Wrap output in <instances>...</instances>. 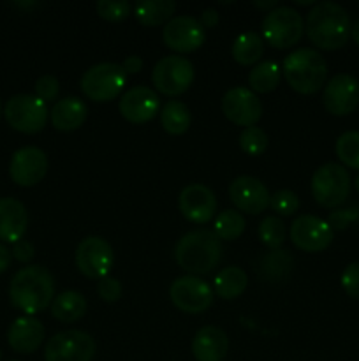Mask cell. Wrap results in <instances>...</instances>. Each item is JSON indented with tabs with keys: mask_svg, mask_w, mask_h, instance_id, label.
I'll list each match as a JSON object with an SVG mask.
<instances>
[{
	"mask_svg": "<svg viewBox=\"0 0 359 361\" xmlns=\"http://www.w3.org/2000/svg\"><path fill=\"white\" fill-rule=\"evenodd\" d=\"M305 30L317 48L326 51L340 49L351 37V16L336 2L315 4L306 14Z\"/></svg>",
	"mask_w": 359,
	"mask_h": 361,
	"instance_id": "cell-1",
	"label": "cell"
},
{
	"mask_svg": "<svg viewBox=\"0 0 359 361\" xmlns=\"http://www.w3.org/2000/svg\"><path fill=\"white\" fill-rule=\"evenodd\" d=\"M55 279L51 271L39 264L21 268L9 286L11 303L27 316L42 312L53 303Z\"/></svg>",
	"mask_w": 359,
	"mask_h": 361,
	"instance_id": "cell-2",
	"label": "cell"
},
{
	"mask_svg": "<svg viewBox=\"0 0 359 361\" xmlns=\"http://www.w3.org/2000/svg\"><path fill=\"white\" fill-rule=\"evenodd\" d=\"M222 240L211 229H196L178 240L175 259L187 274L206 275L218 267L222 259Z\"/></svg>",
	"mask_w": 359,
	"mask_h": 361,
	"instance_id": "cell-3",
	"label": "cell"
},
{
	"mask_svg": "<svg viewBox=\"0 0 359 361\" xmlns=\"http://www.w3.org/2000/svg\"><path fill=\"white\" fill-rule=\"evenodd\" d=\"M285 81L301 95H313L326 85L327 63L319 51L299 48L289 53L282 63Z\"/></svg>",
	"mask_w": 359,
	"mask_h": 361,
	"instance_id": "cell-4",
	"label": "cell"
},
{
	"mask_svg": "<svg viewBox=\"0 0 359 361\" xmlns=\"http://www.w3.org/2000/svg\"><path fill=\"white\" fill-rule=\"evenodd\" d=\"M263 41L277 49L292 48L301 41L305 34V20L296 9L287 6H278L277 9L270 11L264 16L263 25Z\"/></svg>",
	"mask_w": 359,
	"mask_h": 361,
	"instance_id": "cell-5",
	"label": "cell"
},
{
	"mask_svg": "<svg viewBox=\"0 0 359 361\" xmlns=\"http://www.w3.org/2000/svg\"><path fill=\"white\" fill-rule=\"evenodd\" d=\"M127 83V74L120 63H95L84 71L80 88L94 102H108L118 97Z\"/></svg>",
	"mask_w": 359,
	"mask_h": 361,
	"instance_id": "cell-6",
	"label": "cell"
},
{
	"mask_svg": "<svg viewBox=\"0 0 359 361\" xmlns=\"http://www.w3.org/2000/svg\"><path fill=\"white\" fill-rule=\"evenodd\" d=\"M310 189L320 207L336 208L351 194V175L341 164L327 162L313 173Z\"/></svg>",
	"mask_w": 359,
	"mask_h": 361,
	"instance_id": "cell-7",
	"label": "cell"
},
{
	"mask_svg": "<svg viewBox=\"0 0 359 361\" xmlns=\"http://www.w3.org/2000/svg\"><path fill=\"white\" fill-rule=\"evenodd\" d=\"M4 116L14 130L23 134H37L46 127L49 109L37 95H13L4 106Z\"/></svg>",
	"mask_w": 359,
	"mask_h": 361,
	"instance_id": "cell-8",
	"label": "cell"
},
{
	"mask_svg": "<svg viewBox=\"0 0 359 361\" xmlns=\"http://www.w3.org/2000/svg\"><path fill=\"white\" fill-rule=\"evenodd\" d=\"M196 78L192 62L185 56L169 55L158 60L151 71V83L168 97L182 95L190 88Z\"/></svg>",
	"mask_w": 359,
	"mask_h": 361,
	"instance_id": "cell-9",
	"label": "cell"
},
{
	"mask_svg": "<svg viewBox=\"0 0 359 361\" xmlns=\"http://www.w3.org/2000/svg\"><path fill=\"white\" fill-rule=\"evenodd\" d=\"M95 341L81 330H67L53 335L44 349L46 361H92Z\"/></svg>",
	"mask_w": 359,
	"mask_h": 361,
	"instance_id": "cell-10",
	"label": "cell"
},
{
	"mask_svg": "<svg viewBox=\"0 0 359 361\" xmlns=\"http://www.w3.org/2000/svg\"><path fill=\"white\" fill-rule=\"evenodd\" d=\"M172 305L185 314H201L213 303V291L206 281L194 275L178 277L169 288Z\"/></svg>",
	"mask_w": 359,
	"mask_h": 361,
	"instance_id": "cell-11",
	"label": "cell"
},
{
	"mask_svg": "<svg viewBox=\"0 0 359 361\" xmlns=\"http://www.w3.org/2000/svg\"><path fill=\"white\" fill-rule=\"evenodd\" d=\"M113 249L101 236H88L81 240L76 249V267L84 277L104 279L113 267Z\"/></svg>",
	"mask_w": 359,
	"mask_h": 361,
	"instance_id": "cell-12",
	"label": "cell"
},
{
	"mask_svg": "<svg viewBox=\"0 0 359 361\" xmlns=\"http://www.w3.org/2000/svg\"><path fill=\"white\" fill-rule=\"evenodd\" d=\"M222 113L229 122L239 127H253L263 116V102L246 87H236L225 92Z\"/></svg>",
	"mask_w": 359,
	"mask_h": 361,
	"instance_id": "cell-13",
	"label": "cell"
},
{
	"mask_svg": "<svg viewBox=\"0 0 359 361\" xmlns=\"http://www.w3.org/2000/svg\"><path fill=\"white\" fill-rule=\"evenodd\" d=\"M291 240L303 252H322L333 242V228L315 215H301L292 222Z\"/></svg>",
	"mask_w": 359,
	"mask_h": 361,
	"instance_id": "cell-14",
	"label": "cell"
},
{
	"mask_svg": "<svg viewBox=\"0 0 359 361\" xmlns=\"http://www.w3.org/2000/svg\"><path fill=\"white\" fill-rule=\"evenodd\" d=\"M206 39V30L194 16H175L165 23L162 41L176 53H192L201 48Z\"/></svg>",
	"mask_w": 359,
	"mask_h": 361,
	"instance_id": "cell-15",
	"label": "cell"
},
{
	"mask_svg": "<svg viewBox=\"0 0 359 361\" xmlns=\"http://www.w3.org/2000/svg\"><path fill=\"white\" fill-rule=\"evenodd\" d=\"M322 104L334 116L351 115L359 104V81L351 74H336L324 85Z\"/></svg>",
	"mask_w": 359,
	"mask_h": 361,
	"instance_id": "cell-16",
	"label": "cell"
},
{
	"mask_svg": "<svg viewBox=\"0 0 359 361\" xmlns=\"http://www.w3.org/2000/svg\"><path fill=\"white\" fill-rule=\"evenodd\" d=\"M48 173V157L37 147H23L14 152L9 164V175L20 187L37 185Z\"/></svg>",
	"mask_w": 359,
	"mask_h": 361,
	"instance_id": "cell-17",
	"label": "cell"
},
{
	"mask_svg": "<svg viewBox=\"0 0 359 361\" xmlns=\"http://www.w3.org/2000/svg\"><path fill=\"white\" fill-rule=\"evenodd\" d=\"M178 208L187 221L194 224H208L217 212V197L213 190L203 183H190L180 192Z\"/></svg>",
	"mask_w": 359,
	"mask_h": 361,
	"instance_id": "cell-18",
	"label": "cell"
},
{
	"mask_svg": "<svg viewBox=\"0 0 359 361\" xmlns=\"http://www.w3.org/2000/svg\"><path fill=\"white\" fill-rule=\"evenodd\" d=\"M229 197L239 212L259 215L270 207V192L266 185L256 176H238L229 185Z\"/></svg>",
	"mask_w": 359,
	"mask_h": 361,
	"instance_id": "cell-19",
	"label": "cell"
},
{
	"mask_svg": "<svg viewBox=\"0 0 359 361\" xmlns=\"http://www.w3.org/2000/svg\"><path fill=\"white\" fill-rule=\"evenodd\" d=\"M120 115L130 123H146L160 113V99L148 87H134L120 97Z\"/></svg>",
	"mask_w": 359,
	"mask_h": 361,
	"instance_id": "cell-20",
	"label": "cell"
},
{
	"mask_svg": "<svg viewBox=\"0 0 359 361\" xmlns=\"http://www.w3.org/2000/svg\"><path fill=\"white\" fill-rule=\"evenodd\" d=\"M42 341H44V326L41 321L32 316L18 317L7 331V342L11 349L20 355L35 353L41 348Z\"/></svg>",
	"mask_w": 359,
	"mask_h": 361,
	"instance_id": "cell-21",
	"label": "cell"
},
{
	"mask_svg": "<svg viewBox=\"0 0 359 361\" xmlns=\"http://www.w3.org/2000/svg\"><path fill=\"white\" fill-rule=\"evenodd\" d=\"M229 351V338L218 326H203L192 341V355L197 361H224Z\"/></svg>",
	"mask_w": 359,
	"mask_h": 361,
	"instance_id": "cell-22",
	"label": "cell"
},
{
	"mask_svg": "<svg viewBox=\"0 0 359 361\" xmlns=\"http://www.w3.org/2000/svg\"><path fill=\"white\" fill-rule=\"evenodd\" d=\"M28 226L27 208L14 197L0 200V240L16 243L23 240Z\"/></svg>",
	"mask_w": 359,
	"mask_h": 361,
	"instance_id": "cell-23",
	"label": "cell"
},
{
	"mask_svg": "<svg viewBox=\"0 0 359 361\" xmlns=\"http://www.w3.org/2000/svg\"><path fill=\"white\" fill-rule=\"evenodd\" d=\"M88 115V108L80 97H70L58 99L55 106L49 111V118L55 129L62 130V133H70V130L80 129L84 123Z\"/></svg>",
	"mask_w": 359,
	"mask_h": 361,
	"instance_id": "cell-24",
	"label": "cell"
},
{
	"mask_svg": "<svg viewBox=\"0 0 359 361\" xmlns=\"http://www.w3.org/2000/svg\"><path fill=\"white\" fill-rule=\"evenodd\" d=\"M175 11V0H144V2L136 4L134 16L143 27H160L171 20Z\"/></svg>",
	"mask_w": 359,
	"mask_h": 361,
	"instance_id": "cell-25",
	"label": "cell"
},
{
	"mask_svg": "<svg viewBox=\"0 0 359 361\" xmlns=\"http://www.w3.org/2000/svg\"><path fill=\"white\" fill-rule=\"evenodd\" d=\"M87 312V300L77 291H63L51 303V316L60 323H76Z\"/></svg>",
	"mask_w": 359,
	"mask_h": 361,
	"instance_id": "cell-26",
	"label": "cell"
},
{
	"mask_svg": "<svg viewBox=\"0 0 359 361\" xmlns=\"http://www.w3.org/2000/svg\"><path fill=\"white\" fill-rule=\"evenodd\" d=\"M160 123L164 127L165 133L172 134V136H180V134H185L189 130L190 123H192V115H190V109L187 108V104H183L182 101H171L165 102L160 108Z\"/></svg>",
	"mask_w": 359,
	"mask_h": 361,
	"instance_id": "cell-27",
	"label": "cell"
},
{
	"mask_svg": "<svg viewBox=\"0 0 359 361\" xmlns=\"http://www.w3.org/2000/svg\"><path fill=\"white\" fill-rule=\"evenodd\" d=\"M248 277L239 267H227L215 277V293L224 300H234L245 293Z\"/></svg>",
	"mask_w": 359,
	"mask_h": 361,
	"instance_id": "cell-28",
	"label": "cell"
},
{
	"mask_svg": "<svg viewBox=\"0 0 359 361\" xmlns=\"http://www.w3.org/2000/svg\"><path fill=\"white\" fill-rule=\"evenodd\" d=\"M264 55V41L256 32H245L232 42V59L239 66H252Z\"/></svg>",
	"mask_w": 359,
	"mask_h": 361,
	"instance_id": "cell-29",
	"label": "cell"
},
{
	"mask_svg": "<svg viewBox=\"0 0 359 361\" xmlns=\"http://www.w3.org/2000/svg\"><path fill=\"white\" fill-rule=\"evenodd\" d=\"M280 74L282 69L278 67L277 62H271V60H266V62H260L250 71L248 74V85L250 90L253 94H267V92H273L275 88L280 83Z\"/></svg>",
	"mask_w": 359,
	"mask_h": 361,
	"instance_id": "cell-30",
	"label": "cell"
},
{
	"mask_svg": "<svg viewBox=\"0 0 359 361\" xmlns=\"http://www.w3.org/2000/svg\"><path fill=\"white\" fill-rule=\"evenodd\" d=\"M292 257L289 256L287 250H271L266 257L260 263V270H263V275L270 282H282L289 277L292 270Z\"/></svg>",
	"mask_w": 359,
	"mask_h": 361,
	"instance_id": "cell-31",
	"label": "cell"
},
{
	"mask_svg": "<svg viewBox=\"0 0 359 361\" xmlns=\"http://www.w3.org/2000/svg\"><path fill=\"white\" fill-rule=\"evenodd\" d=\"M213 231L220 240H227V242L238 240L245 231V219L239 212L224 210L215 219Z\"/></svg>",
	"mask_w": 359,
	"mask_h": 361,
	"instance_id": "cell-32",
	"label": "cell"
},
{
	"mask_svg": "<svg viewBox=\"0 0 359 361\" xmlns=\"http://www.w3.org/2000/svg\"><path fill=\"white\" fill-rule=\"evenodd\" d=\"M336 157L347 168L359 169V130H348L336 140Z\"/></svg>",
	"mask_w": 359,
	"mask_h": 361,
	"instance_id": "cell-33",
	"label": "cell"
},
{
	"mask_svg": "<svg viewBox=\"0 0 359 361\" xmlns=\"http://www.w3.org/2000/svg\"><path fill=\"white\" fill-rule=\"evenodd\" d=\"M285 224L278 217H266L259 226V238L267 249L277 250L280 249L282 243L285 242Z\"/></svg>",
	"mask_w": 359,
	"mask_h": 361,
	"instance_id": "cell-34",
	"label": "cell"
},
{
	"mask_svg": "<svg viewBox=\"0 0 359 361\" xmlns=\"http://www.w3.org/2000/svg\"><path fill=\"white\" fill-rule=\"evenodd\" d=\"M239 148L252 157L264 154L267 148V134L260 127H246L239 134Z\"/></svg>",
	"mask_w": 359,
	"mask_h": 361,
	"instance_id": "cell-35",
	"label": "cell"
},
{
	"mask_svg": "<svg viewBox=\"0 0 359 361\" xmlns=\"http://www.w3.org/2000/svg\"><path fill=\"white\" fill-rule=\"evenodd\" d=\"M97 14L106 21H123L130 14L132 7L127 0H99Z\"/></svg>",
	"mask_w": 359,
	"mask_h": 361,
	"instance_id": "cell-36",
	"label": "cell"
},
{
	"mask_svg": "<svg viewBox=\"0 0 359 361\" xmlns=\"http://www.w3.org/2000/svg\"><path fill=\"white\" fill-rule=\"evenodd\" d=\"M270 207L271 210L277 212L282 217H291V215H294L298 212L299 197L292 190H277L270 197Z\"/></svg>",
	"mask_w": 359,
	"mask_h": 361,
	"instance_id": "cell-37",
	"label": "cell"
},
{
	"mask_svg": "<svg viewBox=\"0 0 359 361\" xmlns=\"http://www.w3.org/2000/svg\"><path fill=\"white\" fill-rule=\"evenodd\" d=\"M58 92H60V85L58 80L51 74H46V76H41L35 83V95H37L41 101H44L48 104L49 101L58 97Z\"/></svg>",
	"mask_w": 359,
	"mask_h": 361,
	"instance_id": "cell-38",
	"label": "cell"
},
{
	"mask_svg": "<svg viewBox=\"0 0 359 361\" xmlns=\"http://www.w3.org/2000/svg\"><path fill=\"white\" fill-rule=\"evenodd\" d=\"M97 293H99V296L104 300V302L113 303V302H118V300L122 298L123 288H122V284H120L118 279L109 277L108 275V277L101 279V282H99V286H97Z\"/></svg>",
	"mask_w": 359,
	"mask_h": 361,
	"instance_id": "cell-39",
	"label": "cell"
},
{
	"mask_svg": "<svg viewBox=\"0 0 359 361\" xmlns=\"http://www.w3.org/2000/svg\"><path fill=\"white\" fill-rule=\"evenodd\" d=\"M341 288L351 298L359 300V263H351L341 274Z\"/></svg>",
	"mask_w": 359,
	"mask_h": 361,
	"instance_id": "cell-40",
	"label": "cell"
},
{
	"mask_svg": "<svg viewBox=\"0 0 359 361\" xmlns=\"http://www.w3.org/2000/svg\"><path fill=\"white\" fill-rule=\"evenodd\" d=\"M11 254H13L14 259H18L20 263H28V261L34 259L35 249H34V245L28 242V240H20V242L14 243L13 252Z\"/></svg>",
	"mask_w": 359,
	"mask_h": 361,
	"instance_id": "cell-41",
	"label": "cell"
},
{
	"mask_svg": "<svg viewBox=\"0 0 359 361\" xmlns=\"http://www.w3.org/2000/svg\"><path fill=\"white\" fill-rule=\"evenodd\" d=\"M143 66H144L143 59H141V56H137V55L127 56V59L123 60V63H122V67H123V71H125V74H137V73H141Z\"/></svg>",
	"mask_w": 359,
	"mask_h": 361,
	"instance_id": "cell-42",
	"label": "cell"
},
{
	"mask_svg": "<svg viewBox=\"0 0 359 361\" xmlns=\"http://www.w3.org/2000/svg\"><path fill=\"white\" fill-rule=\"evenodd\" d=\"M218 21H220V16H218V13L215 9H204L203 14H201V20L199 23L203 25V28L206 30V28H215L218 25Z\"/></svg>",
	"mask_w": 359,
	"mask_h": 361,
	"instance_id": "cell-43",
	"label": "cell"
},
{
	"mask_svg": "<svg viewBox=\"0 0 359 361\" xmlns=\"http://www.w3.org/2000/svg\"><path fill=\"white\" fill-rule=\"evenodd\" d=\"M11 259H13V254H11V250L7 249L6 245H2V243H0V275H2L4 271L11 267Z\"/></svg>",
	"mask_w": 359,
	"mask_h": 361,
	"instance_id": "cell-44",
	"label": "cell"
},
{
	"mask_svg": "<svg viewBox=\"0 0 359 361\" xmlns=\"http://www.w3.org/2000/svg\"><path fill=\"white\" fill-rule=\"evenodd\" d=\"M256 7H259V9H264V11H273L278 7V2H256Z\"/></svg>",
	"mask_w": 359,
	"mask_h": 361,
	"instance_id": "cell-45",
	"label": "cell"
},
{
	"mask_svg": "<svg viewBox=\"0 0 359 361\" xmlns=\"http://www.w3.org/2000/svg\"><path fill=\"white\" fill-rule=\"evenodd\" d=\"M351 37L354 39L355 44L359 46V20L355 21V25H352V30H351Z\"/></svg>",
	"mask_w": 359,
	"mask_h": 361,
	"instance_id": "cell-46",
	"label": "cell"
},
{
	"mask_svg": "<svg viewBox=\"0 0 359 361\" xmlns=\"http://www.w3.org/2000/svg\"><path fill=\"white\" fill-rule=\"evenodd\" d=\"M355 190H358V192H359V175L355 176Z\"/></svg>",
	"mask_w": 359,
	"mask_h": 361,
	"instance_id": "cell-47",
	"label": "cell"
},
{
	"mask_svg": "<svg viewBox=\"0 0 359 361\" xmlns=\"http://www.w3.org/2000/svg\"><path fill=\"white\" fill-rule=\"evenodd\" d=\"M2 115H4V106H2V101H0V120H2Z\"/></svg>",
	"mask_w": 359,
	"mask_h": 361,
	"instance_id": "cell-48",
	"label": "cell"
},
{
	"mask_svg": "<svg viewBox=\"0 0 359 361\" xmlns=\"http://www.w3.org/2000/svg\"><path fill=\"white\" fill-rule=\"evenodd\" d=\"M0 360H2V353H0Z\"/></svg>",
	"mask_w": 359,
	"mask_h": 361,
	"instance_id": "cell-49",
	"label": "cell"
},
{
	"mask_svg": "<svg viewBox=\"0 0 359 361\" xmlns=\"http://www.w3.org/2000/svg\"><path fill=\"white\" fill-rule=\"evenodd\" d=\"M11 361H18V360H11Z\"/></svg>",
	"mask_w": 359,
	"mask_h": 361,
	"instance_id": "cell-50",
	"label": "cell"
}]
</instances>
